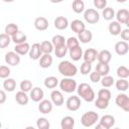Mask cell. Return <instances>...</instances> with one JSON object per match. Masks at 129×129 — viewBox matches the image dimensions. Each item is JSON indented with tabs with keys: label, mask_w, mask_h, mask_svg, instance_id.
Masks as SVG:
<instances>
[{
	"label": "cell",
	"mask_w": 129,
	"mask_h": 129,
	"mask_svg": "<svg viewBox=\"0 0 129 129\" xmlns=\"http://www.w3.org/2000/svg\"><path fill=\"white\" fill-rule=\"evenodd\" d=\"M78 96L84 99L86 102H93L95 100V92L92 87L87 83H82L77 87Z\"/></svg>",
	"instance_id": "cell-1"
},
{
	"label": "cell",
	"mask_w": 129,
	"mask_h": 129,
	"mask_svg": "<svg viewBox=\"0 0 129 129\" xmlns=\"http://www.w3.org/2000/svg\"><path fill=\"white\" fill-rule=\"evenodd\" d=\"M57 70L60 75H62L64 78H72L77 75L78 73V68L71 62L70 60H62L58 63Z\"/></svg>",
	"instance_id": "cell-2"
},
{
	"label": "cell",
	"mask_w": 129,
	"mask_h": 129,
	"mask_svg": "<svg viewBox=\"0 0 129 129\" xmlns=\"http://www.w3.org/2000/svg\"><path fill=\"white\" fill-rule=\"evenodd\" d=\"M59 88L64 93H73L77 90V82L72 78H63L58 83Z\"/></svg>",
	"instance_id": "cell-3"
},
{
	"label": "cell",
	"mask_w": 129,
	"mask_h": 129,
	"mask_svg": "<svg viewBox=\"0 0 129 129\" xmlns=\"http://www.w3.org/2000/svg\"><path fill=\"white\" fill-rule=\"evenodd\" d=\"M98 119H99L98 113H96V112H94V111H88V112H86V113L82 116V118H81V123H82V125L85 126V127H91V126H93L94 124L97 123Z\"/></svg>",
	"instance_id": "cell-4"
},
{
	"label": "cell",
	"mask_w": 129,
	"mask_h": 129,
	"mask_svg": "<svg viewBox=\"0 0 129 129\" xmlns=\"http://www.w3.org/2000/svg\"><path fill=\"white\" fill-rule=\"evenodd\" d=\"M84 19L88 23H90V24H95V23L99 22V20H100V14L98 13V11L96 9L89 8L84 13Z\"/></svg>",
	"instance_id": "cell-5"
},
{
	"label": "cell",
	"mask_w": 129,
	"mask_h": 129,
	"mask_svg": "<svg viewBox=\"0 0 129 129\" xmlns=\"http://www.w3.org/2000/svg\"><path fill=\"white\" fill-rule=\"evenodd\" d=\"M116 105L118 107H120L121 109H123L125 112L129 111V98L126 94H119L117 95L116 99H115Z\"/></svg>",
	"instance_id": "cell-6"
},
{
	"label": "cell",
	"mask_w": 129,
	"mask_h": 129,
	"mask_svg": "<svg viewBox=\"0 0 129 129\" xmlns=\"http://www.w3.org/2000/svg\"><path fill=\"white\" fill-rule=\"evenodd\" d=\"M115 17L117 19V22L120 24H126L129 25V11L125 8H122L117 11L115 14Z\"/></svg>",
	"instance_id": "cell-7"
},
{
	"label": "cell",
	"mask_w": 129,
	"mask_h": 129,
	"mask_svg": "<svg viewBox=\"0 0 129 129\" xmlns=\"http://www.w3.org/2000/svg\"><path fill=\"white\" fill-rule=\"evenodd\" d=\"M66 106H67L68 110H70V111H77L81 107V100L78 96H71L67 100Z\"/></svg>",
	"instance_id": "cell-8"
},
{
	"label": "cell",
	"mask_w": 129,
	"mask_h": 129,
	"mask_svg": "<svg viewBox=\"0 0 129 129\" xmlns=\"http://www.w3.org/2000/svg\"><path fill=\"white\" fill-rule=\"evenodd\" d=\"M5 62L9 66L15 67L20 62V55H18L15 51H8L5 54Z\"/></svg>",
	"instance_id": "cell-9"
},
{
	"label": "cell",
	"mask_w": 129,
	"mask_h": 129,
	"mask_svg": "<svg viewBox=\"0 0 129 129\" xmlns=\"http://www.w3.org/2000/svg\"><path fill=\"white\" fill-rule=\"evenodd\" d=\"M97 56H98V51L95 48H88L83 53L84 61L88 62V63H91V64H92V62H94L97 59Z\"/></svg>",
	"instance_id": "cell-10"
},
{
	"label": "cell",
	"mask_w": 129,
	"mask_h": 129,
	"mask_svg": "<svg viewBox=\"0 0 129 129\" xmlns=\"http://www.w3.org/2000/svg\"><path fill=\"white\" fill-rule=\"evenodd\" d=\"M29 57L33 60H36V59H39L40 56L42 55V52L40 50V43H33L31 46H30V49H29Z\"/></svg>",
	"instance_id": "cell-11"
},
{
	"label": "cell",
	"mask_w": 129,
	"mask_h": 129,
	"mask_svg": "<svg viewBox=\"0 0 129 129\" xmlns=\"http://www.w3.org/2000/svg\"><path fill=\"white\" fill-rule=\"evenodd\" d=\"M43 96H44V93L42 89L39 87H34L31 89L29 97L33 102H40L41 100H43Z\"/></svg>",
	"instance_id": "cell-12"
},
{
	"label": "cell",
	"mask_w": 129,
	"mask_h": 129,
	"mask_svg": "<svg viewBox=\"0 0 129 129\" xmlns=\"http://www.w3.org/2000/svg\"><path fill=\"white\" fill-rule=\"evenodd\" d=\"M50 99H51V103L55 106H61L64 102L63 100V96L61 94L60 91L57 90H53L50 94Z\"/></svg>",
	"instance_id": "cell-13"
},
{
	"label": "cell",
	"mask_w": 129,
	"mask_h": 129,
	"mask_svg": "<svg viewBox=\"0 0 129 129\" xmlns=\"http://www.w3.org/2000/svg\"><path fill=\"white\" fill-rule=\"evenodd\" d=\"M97 59L99 62L101 63H106L108 64L111 59H112V53L108 50V49H103L101 50L100 52H98V56H97Z\"/></svg>",
	"instance_id": "cell-14"
},
{
	"label": "cell",
	"mask_w": 129,
	"mask_h": 129,
	"mask_svg": "<svg viewBox=\"0 0 129 129\" xmlns=\"http://www.w3.org/2000/svg\"><path fill=\"white\" fill-rule=\"evenodd\" d=\"M128 50H129V45H128V43L126 41L121 40V41L116 42L115 51H116V53L118 55H125V54H127Z\"/></svg>",
	"instance_id": "cell-15"
},
{
	"label": "cell",
	"mask_w": 129,
	"mask_h": 129,
	"mask_svg": "<svg viewBox=\"0 0 129 129\" xmlns=\"http://www.w3.org/2000/svg\"><path fill=\"white\" fill-rule=\"evenodd\" d=\"M38 110L42 114H48L52 111V103L49 100H41L38 105Z\"/></svg>",
	"instance_id": "cell-16"
},
{
	"label": "cell",
	"mask_w": 129,
	"mask_h": 129,
	"mask_svg": "<svg viewBox=\"0 0 129 129\" xmlns=\"http://www.w3.org/2000/svg\"><path fill=\"white\" fill-rule=\"evenodd\" d=\"M34 27L39 30V31H43V30H46L48 28V21L45 17H37L35 18L34 20Z\"/></svg>",
	"instance_id": "cell-17"
},
{
	"label": "cell",
	"mask_w": 129,
	"mask_h": 129,
	"mask_svg": "<svg viewBox=\"0 0 129 129\" xmlns=\"http://www.w3.org/2000/svg\"><path fill=\"white\" fill-rule=\"evenodd\" d=\"M69 26V20L64 16H57L54 19V27L58 30L66 29Z\"/></svg>",
	"instance_id": "cell-18"
},
{
	"label": "cell",
	"mask_w": 129,
	"mask_h": 129,
	"mask_svg": "<svg viewBox=\"0 0 129 129\" xmlns=\"http://www.w3.org/2000/svg\"><path fill=\"white\" fill-rule=\"evenodd\" d=\"M71 28H72V30H73L74 32H76L77 34H79V33H81L83 30L86 29V25H85V23H84L82 20H80V19H75V20H73L72 23H71Z\"/></svg>",
	"instance_id": "cell-19"
},
{
	"label": "cell",
	"mask_w": 129,
	"mask_h": 129,
	"mask_svg": "<svg viewBox=\"0 0 129 129\" xmlns=\"http://www.w3.org/2000/svg\"><path fill=\"white\" fill-rule=\"evenodd\" d=\"M93 38V34L89 29L83 30L81 33L78 34V40L82 43H89Z\"/></svg>",
	"instance_id": "cell-20"
},
{
	"label": "cell",
	"mask_w": 129,
	"mask_h": 129,
	"mask_svg": "<svg viewBox=\"0 0 129 129\" xmlns=\"http://www.w3.org/2000/svg\"><path fill=\"white\" fill-rule=\"evenodd\" d=\"M30 49V45L28 42H24V43H20V44H16L14 47V51L18 54V55H24L26 53L29 52Z\"/></svg>",
	"instance_id": "cell-21"
},
{
	"label": "cell",
	"mask_w": 129,
	"mask_h": 129,
	"mask_svg": "<svg viewBox=\"0 0 129 129\" xmlns=\"http://www.w3.org/2000/svg\"><path fill=\"white\" fill-rule=\"evenodd\" d=\"M52 56L50 54H42L39 58V66L42 69H47L52 64Z\"/></svg>",
	"instance_id": "cell-22"
},
{
	"label": "cell",
	"mask_w": 129,
	"mask_h": 129,
	"mask_svg": "<svg viewBox=\"0 0 129 129\" xmlns=\"http://www.w3.org/2000/svg\"><path fill=\"white\" fill-rule=\"evenodd\" d=\"M70 57L75 61L80 60L81 57H83V49H82V47L81 46H77L75 48L70 49Z\"/></svg>",
	"instance_id": "cell-23"
},
{
	"label": "cell",
	"mask_w": 129,
	"mask_h": 129,
	"mask_svg": "<svg viewBox=\"0 0 129 129\" xmlns=\"http://www.w3.org/2000/svg\"><path fill=\"white\" fill-rule=\"evenodd\" d=\"M27 36L20 30H18L13 36H11V41H13L15 44H20V43H24L26 42Z\"/></svg>",
	"instance_id": "cell-24"
},
{
	"label": "cell",
	"mask_w": 129,
	"mask_h": 129,
	"mask_svg": "<svg viewBox=\"0 0 129 129\" xmlns=\"http://www.w3.org/2000/svg\"><path fill=\"white\" fill-rule=\"evenodd\" d=\"M108 29H109V32L110 34L112 35H119L122 28H121V24L118 23L117 21H112L110 22L109 26H108Z\"/></svg>",
	"instance_id": "cell-25"
},
{
	"label": "cell",
	"mask_w": 129,
	"mask_h": 129,
	"mask_svg": "<svg viewBox=\"0 0 129 129\" xmlns=\"http://www.w3.org/2000/svg\"><path fill=\"white\" fill-rule=\"evenodd\" d=\"M96 72H97L101 77L108 76V74H109V72H110V67H109V64L98 62L97 66H96Z\"/></svg>",
	"instance_id": "cell-26"
},
{
	"label": "cell",
	"mask_w": 129,
	"mask_h": 129,
	"mask_svg": "<svg viewBox=\"0 0 129 129\" xmlns=\"http://www.w3.org/2000/svg\"><path fill=\"white\" fill-rule=\"evenodd\" d=\"M100 124H102L105 127H107V128L110 129L115 124V118L112 115H104L101 118V120H100Z\"/></svg>",
	"instance_id": "cell-27"
},
{
	"label": "cell",
	"mask_w": 129,
	"mask_h": 129,
	"mask_svg": "<svg viewBox=\"0 0 129 129\" xmlns=\"http://www.w3.org/2000/svg\"><path fill=\"white\" fill-rule=\"evenodd\" d=\"M15 101H16L19 105H26V104L28 103V101H29V97L27 96L26 93L19 91V92H17L16 95H15Z\"/></svg>",
	"instance_id": "cell-28"
},
{
	"label": "cell",
	"mask_w": 129,
	"mask_h": 129,
	"mask_svg": "<svg viewBox=\"0 0 129 129\" xmlns=\"http://www.w3.org/2000/svg\"><path fill=\"white\" fill-rule=\"evenodd\" d=\"M3 88L5 91L7 92H13L16 88V82L14 79L11 78H7L5 79V81L3 82Z\"/></svg>",
	"instance_id": "cell-29"
},
{
	"label": "cell",
	"mask_w": 129,
	"mask_h": 129,
	"mask_svg": "<svg viewBox=\"0 0 129 129\" xmlns=\"http://www.w3.org/2000/svg\"><path fill=\"white\" fill-rule=\"evenodd\" d=\"M40 50L43 54H50V52L53 50V45L48 40H43L40 43Z\"/></svg>",
	"instance_id": "cell-30"
},
{
	"label": "cell",
	"mask_w": 129,
	"mask_h": 129,
	"mask_svg": "<svg viewBox=\"0 0 129 129\" xmlns=\"http://www.w3.org/2000/svg\"><path fill=\"white\" fill-rule=\"evenodd\" d=\"M43 84H44L45 88H47V89H54L58 85V80H57V78H55L53 76H50V77L45 78Z\"/></svg>",
	"instance_id": "cell-31"
},
{
	"label": "cell",
	"mask_w": 129,
	"mask_h": 129,
	"mask_svg": "<svg viewBox=\"0 0 129 129\" xmlns=\"http://www.w3.org/2000/svg\"><path fill=\"white\" fill-rule=\"evenodd\" d=\"M115 86H116V89L118 91H121V92H125L128 90L129 88V83L126 79H119L118 81H116L115 83Z\"/></svg>",
	"instance_id": "cell-32"
},
{
	"label": "cell",
	"mask_w": 129,
	"mask_h": 129,
	"mask_svg": "<svg viewBox=\"0 0 129 129\" xmlns=\"http://www.w3.org/2000/svg\"><path fill=\"white\" fill-rule=\"evenodd\" d=\"M72 8L75 13H82L85 10V3L83 0H75L72 4Z\"/></svg>",
	"instance_id": "cell-33"
},
{
	"label": "cell",
	"mask_w": 129,
	"mask_h": 129,
	"mask_svg": "<svg viewBox=\"0 0 129 129\" xmlns=\"http://www.w3.org/2000/svg\"><path fill=\"white\" fill-rule=\"evenodd\" d=\"M51 44L53 45V47H58V46H61V45H64L66 44V39L62 35L60 34H56L52 37L51 39Z\"/></svg>",
	"instance_id": "cell-34"
},
{
	"label": "cell",
	"mask_w": 129,
	"mask_h": 129,
	"mask_svg": "<svg viewBox=\"0 0 129 129\" xmlns=\"http://www.w3.org/2000/svg\"><path fill=\"white\" fill-rule=\"evenodd\" d=\"M18 31V26L15 24V23H9L5 26V31L4 33H6L7 35H9L10 37L13 36L16 32Z\"/></svg>",
	"instance_id": "cell-35"
},
{
	"label": "cell",
	"mask_w": 129,
	"mask_h": 129,
	"mask_svg": "<svg viewBox=\"0 0 129 129\" xmlns=\"http://www.w3.org/2000/svg\"><path fill=\"white\" fill-rule=\"evenodd\" d=\"M116 73H117V76L119 77V79H126V80H127V78L129 77V70H128V68L125 67V66H120V67H118Z\"/></svg>",
	"instance_id": "cell-36"
},
{
	"label": "cell",
	"mask_w": 129,
	"mask_h": 129,
	"mask_svg": "<svg viewBox=\"0 0 129 129\" xmlns=\"http://www.w3.org/2000/svg\"><path fill=\"white\" fill-rule=\"evenodd\" d=\"M100 82H101V84H102V86H103L104 88H110V87H112V86L114 85L115 80H114L113 77H111V76L108 75V76L102 77Z\"/></svg>",
	"instance_id": "cell-37"
},
{
	"label": "cell",
	"mask_w": 129,
	"mask_h": 129,
	"mask_svg": "<svg viewBox=\"0 0 129 129\" xmlns=\"http://www.w3.org/2000/svg\"><path fill=\"white\" fill-rule=\"evenodd\" d=\"M74 125H75V119L73 117H71V116H66L60 121L61 128H64V127H72V128H74Z\"/></svg>",
	"instance_id": "cell-38"
},
{
	"label": "cell",
	"mask_w": 129,
	"mask_h": 129,
	"mask_svg": "<svg viewBox=\"0 0 129 129\" xmlns=\"http://www.w3.org/2000/svg\"><path fill=\"white\" fill-rule=\"evenodd\" d=\"M36 127H37V129H49L50 124H49V121L46 118L41 117V118H38L37 119V121H36Z\"/></svg>",
	"instance_id": "cell-39"
},
{
	"label": "cell",
	"mask_w": 129,
	"mask_h": 129,
	"mask_svg": "<svg viewBox=\"0 0 129 129\" xmlns=\"http://www.w3.org/2000/svg\"><path fill=\"white\" fill-rule=\"evenodd\" d=\"M102 14H103V17H104L105 20H112V19L115 17V11H114V9L111 8V7H106V8H104Z\"/></svg>",
	"instance_id": "cell-40"
},
{
	"label": "cell",
	"mask_w": 129,
	"mask_h": 129,
	"mask_svg": "<svg viewBox=\"0 0 129 129\" xmlns=\"http://www.w3.org/2000/svg\"><path fill=\"white\" fill-rule=\"evenodd\" d=\"M11 42V37L6 33H0V48L7 47Z\"/></svg>",
	"instance_id": "cell-41"
},
{
	"label": "cell",
	"mask_w": 129,
	"mask_h": 129,
	"mask_svg": "<svg viewBox=\"0 0 129 129\" xmlns=\"http://www.w3.org/2000/svg\"><path fill=\"white\" fill-rule=\"evenodd\" d=\"M66 46L68 47V49L75 48L77 46H80V41L78 40L77 37H69L66 40Z\"/></svg>",
	"instance_id": "cell-42"
},
{
	"label": "cell",
	"mask_w": 129,
	"mask_h": 129,
	"mask_svg": "<svg viewBox=\"0 0 129 129\" xmlns=\"http://www.w3.org/2000/svg\"><path fill=\"white\" fill-rule=\"evenodd\" d=\"M19 87H20L21 92L27 93V92L31 91V89H32V83H31V81H29V80H23V81L20 83Z\"/></svg>",
	"instance_id": "cell-43"
},
{
	"label": "cell",
	"mask_w": 129,
	"mask_h": 129,
	"mask_svg": "<svg viewBox=\"0 0 129 129\" xmlns=\"http://www.w3.org/2000/svg\"><path fill=\"white\" fill-rule=\"evenodd\" d=\"M68 47L66 46V44L64 45H61V46H58V47H54V53H55V55H56V57H63L66 54H67V52H68Z\"/></svg>",
	"instance_id": "cell-44"
},
{
	"label": "cell",
	"mask_w": 129,
	"mask_h": 129,
	"mask_svg": "<svg viewBox=\"0 0 129 129\" xmlns=\"http://www.w3.org/2000/svg\"><path fill=\"white\" fill-rule=\"evenodd\" d=\"M98 98L106 100V101H110V99H111V92L108 89H101L98 92Z\"/></svg>",
	"instance_id": "cell-45"
},
{
	"label": "cell",
	"mask_w": 129,
	"mask_h": 129,
	"mask_svg": "<svg viewBox=\"0 0 129 129\" xmlns=\"http://www.w3.org/2000/svg\"><path fill=\"white\" fill-rule=\"evenodd\" d=\"M95 106H96L98 109H101V110L107 109L108 106H109V101H106V100L97 98V100L95 101Z\"/></svg>",
	"instance_id": "cell-46"
},
{
	"label": "cell",
	"mask_w": 129,
	"mask_h": 129,
	"mask_svg": "<svg viewBox=\"0 0 129 129\" xmlns=\"http://www.w3.org/2000/svg\"><path fill=\"white\" fill-rule=\"evenodd\" d=\"M10 76V69L7 66H0V79H7Z\"/></svg>",
	"instance_id": "cell-47"
},
{
	"label": "cell",
	"mask_w": 129,
	"mask_h": 129,
	"mask_svg": "<svg viewBox=\"0 0 129 129\" xmlns=\"http://www.w3.org/2000/svg\"><path fill=\"white\" fill-rule=\"evenodd\" d=\"M91 70H92V64L91 63H88V62H83L81 64V73L83 75H89L91 73Z\"/></svg>",
	"instance_id": "cell-48"
},
{
	"label": "cell",
	"mask_w": 129,
	"mask_h": 129,
	"mask_svg": "<svg viewBox=\"0 0 129 129\" xmlns=\"http://www.w3.org/2000/svg\"><path fill=\"white\" fill-rule=\"evenodd\" d=\"M107 5V1L106 0H94V6L98 9H104L106 8Z\"/></svg>",
	"instance_id": "cell-49"
},
{
	"label": "cell",
	"mask_w": 129,
	"mask_h": 129,
	"mask_svg": "<svg viewBox=\"0 0 129 129\" xmlns=\"http://www.w3.org/2000/svg\"><path fill=\"white\" fill-rule=\"evenodd\" d=\"M101 78H102V77H101L96 71L90 73V80H91L93 83H98V82H100V81H101Z\"/></svg>",
	"instance_id": "cell-50"
},
{
	"label": "cell",
	"mask_w": 129,
	"mask_h": 129,
	"mask_svg": "<svg viewBox=\"0 0 129 129\" xmlns=\"http://www.w3.org/2000/svg\"><path fill=\"white\" fill-rule=\"evenodd\" d=\"M120 34H121V38L123 39V41H126L127 42V40H129V29L128 28L122 29L121 32H120Z\"/></svg>",
	"instance_id": "cell-51"
},
{
	"label": "cell",
	"mask_w": 129,
	"mask_h": 129,
	"mask_svg": "<svg viewBox=\"0 0 129 129\" xmlns=\"http://www.w3.org/2000/svg\"><path fill=\"white\" fill-rule=\"evenodd\" d=\"M6 93L3 91V90H0V104H3L5 103L6 101Z\"/></svg>",
	"instance_id": "cell-52"
},
{
	"label": "cell",
	"mask_w": 129,
	"mask_h": 129,
	"mask_svg": "<svg viewBox=\"0 0 129 129\" xmlns=\"http://www.w3.org/2000/svg\"><path fill=\"white\" fill-rule=\"evenodd\" d=\"M95 129H109V128H107V127H105L104 125H102V124H98L96 127H95Z\"/></svg>",
	"instance_id": "cell-53"
},
{
	"label": "cell",
	"mask_w": 129,
	"mask_h": 129,
	"mask_svg": "<svg viewBox=\"0 0 129 129\" xmlns=\"http://www.w3.org/2000/svg\"><path fill=\"white\" fill-rule=\"evenodd\" d=\"M24 129H35L33 126H27V127H25Z\"/></svg>",
	"instance_id": "cell-54"
},
{
	"label": "cell",
	"mask_w": 129,
	"mask_h": 129,
	"mask_svg": "<svg viewBox=\"0 0 129 129\" xmlns=\"http://www.w3.org/2000/svg\"><path fill=\"white\" fill-rule=\"evenodd\" d=\"M61 129H74V128H72V127H64V128H61Z\"/></svg>",
	"instance_id": "cell-55"
},
{
	"label": "cell",
	"mask_w": 129,
	"mask_h": 129,
	"mask_svg": "<svg viewBox=\"0 0 129 129\" xmlns=\"http://www.w3.org/2000/svg\"><path fill=\"white\" fill-rule=\"evenodd\" d=\"M1 126H2V124H1V122H0V129H1Z\"/></svg>",
	"instance_id": "cell-56"
},
{
	"label": "cell",
	"mask_w": 129,
	"mask_h": 129,
	"mask_svg": "<svg viewBox=\"0 0 129 129\" xmlns=\"http://www.w3.org/2000/svg\"><path fill=\"white\" fill-rule=\"evenodd\" d=\"M113 129H120V128H118V127H116V128H113Z\"/></svg>",
	"instance_id": "cell-57"
}]
</instances>
